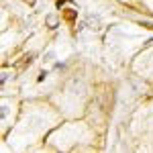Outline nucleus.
Masks as SVG:
<instances>
[{
  "mask_svg": "<svg viewBox=\"0 0 153 153\" xmlns=\"http://www.w3.org/2000/svg\"><path fill=\"white\" fill-rule=\"evenodd\" d=\"M149 43H153V37H151V39H149Z\"/></svg>",
  "mask_w": 153,
  "mask_h": 153,
  "instance_id": "obj_1",
  "label": "nucleus"
}]
</instances>
